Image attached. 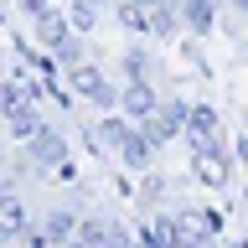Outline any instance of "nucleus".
<instances>
[{"label":"nucleus","instance_id":"1a4fd4ad","mask_svg":"<svg viewBox=\"0 0 248 248\" xmlns=\"http://www.w3.org/2000/svg\"><path fill=\"white\" fill-rule=\"evenodd\" d=\"M124 129H129L124 119H104V124H93V145H104V150H119Z\"/></svg>","mask_w":248,"mask_h":248},{"label":"nucleus","instance_id":"20e7f679","mask_svg":"<svg viewBox=\"0 0 248 248\" xmlns=\"http://www.w3.org/2000/svg\"><path fill=\"white\" fill-rule=\"evenodd\" d=\"M181 119H186V108H181V104H166V108H155V119H150V129H145V135L160 145V140H170L176 129H181Z\"/></svg>","mask_w":248,"mask_h":248},{"label":"nucleus","instance_id":"ddd939ff","mask_svg":"<svg viewBox=\"0 0 248 248\" xmlns=\"http://www.w3.org/2000/svg\"><path fill=\"white\" fill-rule=\"evenodd\" d=\"M52 52H57V62H62V67H78V62H83V42H78V36H62Z\"/></svg>","mask_w":248,"mask_h":248},{"label":"nucleus","instance_id":"39448f33","mask_svg":"<svg viewBox=\"0 0 248 248\" xmlns=\"http://www.w3.org/2000/svg\"><path fill=\"white\" fill-rule=\"evenodd\" d=\"M150 145H155L150 135H135V129H124V140H119V150H114V155H119L124 166H145V160H150Z\"/></svg>","mask_w":248,"mask_h":248},{"label":"nucleus","instance_id":"aec40b11","mask_svg":"<svg viewBox=\"0 0 248 248\" xmlns=\"http://www.w3.org/2000/svg\"><path fill=\"white\" fill-rule=\"evenodd\" d=\"M140 5H155V0H140Z\"/></svg>","mask_w":248,"mask_h":248},{"label":"nucleus","instance_id":"2eb2a0df","mask_svg":"<svg viewBox=\"0 0 248 248\" xmlns=\"http://www.w3.org/2000/svg\"><path fill=\"white\" fill-rule=\"evenodd\" d=\"M0 108H5V114H16V108H26L21 88H11V83H0Z\"/></svg>","mask_w":248,"mask_h":248},{"label":"nucleus","instance_id":"423d86ee","mask_svg":"<svg viewBox=\"0 0 248 248\" xmlns=\"http://www.w3.org/2000/svg\"><path fill=\"white\" fill-rule=\"evenodd\" d=\"M31 21H36V36H42V46H57L62 36H67V21H62L52 5H42V11L31 16Z\"/></svg>","mask_w":248,"mask_h":248},{"label":"nucleus","instance_id":"7ed1b4c3","mask_svg":"<svg viewBox=\"0 0 248 248\" xmlns=\"http://www.w3.org/2000/svg\"><path fill=\"white\" fill-rule=\"evenodd\" d=\"M119 104H124L129 119H150V114H155V93L145 88V83H129V88L119 93Z\"/></svg>","mask_w":248,"mask_h":248},{"label":"nucleus","instance_id":"f3484780","mask_svg":"<svg viewBox=\"0 0 248 248\" xmlns=\"http://www.w3.org/2000/svg\"><path fill=\"white\" fill-rule=\"evenodd\" d=\"M73 26H93V0H78L73 5Z\"/></svg>","mask_w":248,"mask_h":248},{"label":"nucleus","instance_id":"9b49d317","mask_svg":"<svg viewBox=\"0 0 248 248\" xmlns=\"http://www.w3.org/2000/svg\"><path fill=\"white\" fill-rule=\"evenodd\" d=\"M46 238H52V243H67V238H73V212H52L46 217Z\"/></svg>","mask_w":248,"mask_h":248},{"label":"nucleus","instance_id":"f257e3e1","mask_svg":"<svg viewBox=\"0 0 248 248\" xmlns=\"http://www.w3.org/2000/svg\"><path fill=\"white\" fill-rule=\"evenodd\" d=\"M73 88L83 93L88 104H98V108H114V104H119V88H114V83L98 73V67H83V62L73 67Z\"/></svg>","mask_w":248,"mask_h":248},{"label":"nucleus","instance_id":"a211bd4d","mask_svg":"<svg viewBox=\"0 0 248 248\" xmlns=\"http://www.w3.org/2000/svg\"><path fill=\"white\" fill-rule=\"evenodd\" d=\"M207 16H212V11H207L202 0H191V5H186V21H191V26H207Z\"/></svg>","mask_w":248,"mask_h":248},{"label":"nucleus","instance_id":"4468645a","mask_svg":"<svg viewBox=\"0 0 248 248\" xmlns=\"http://www.w3.org/2000/svg\"><path fill=\"white\" fill-rule=\"evenodd\" d=\"M212 114H191V124H186V129H191V140H197V145H207V140H212Z\"/></svg>","mask_w":248,"mask_h":248},{"label":"nucleus","instance_id":"6e6552de","mask_svg":"<svg viewBox=\"0 0 248 248\" xmlns=\"http://www.w3.org/2000/svg\"><path fill=\"white\" fill-rule=\"evenodd\" d=\"M26 232V212L16 197H0V238H21Z\"/></svg>","mask_w":248,"mask_h":248},{"label":"nucleus","instance_id":"9d476101","mask_svg":"<svg viewBox=\"0 0 248 248\" xmlns=\"http://www.w3.org/2000/svg\"><path fill=\"white\" fill-rule=\"evenodd\" d=\"M36 129H42V119H36V108H16V114H11V135L31 140Z\"/></svg>","mask_w":248,"mask_h":248},{"label":"nucleus","instance_id":"6ab92c4d","mask_svg":"<svg viewBox=\"0 0 248 248\" xmlns=\"http://www.w3.org/2000/svg\"><path fill=\"white\" fill-rule=\"evenodd\" d=\"M67 248H88V243H83V238H67Z\"/></svg>","mask_w":248,"mask_h":248},{"label":"nucleus","instance_id":"0eeeda50","mask_svg":"<svg viewBox=\"0 0 248 248\" xmlns=\"http://www.w3.org/2000/svg\"><path fill=\"white\" fill-rule=\"evenodd\" d=\"M176 248H207V222L197 212L176 217Z\"/></svg>","mask_w":248,"mask_h":248},{"label":"nucleus","instance_id":"f8f14e48","mask_svg":"<svg viewBox=\"0 0 248 248\" xmlns=\"http://www.w3.org/2000/svg\"><path fill=\"white\" fill-rule=\"evenodd\" d=\"M78 238H83L88 248H104V238H108V222H104V217H88V222L78 228Z\"/></svg>","mask_w":248,"mask_h":248},{"label":"nucleus","instance_id":"dca6fc26","mask_svg":"<svg viewBox=\"0 0 248 248\" xmlns=\"http://www.w3.org/2000/svg\"><path fill=\"white\" fill-rule=\"evenodd\" d=\"M104 248H135V243H129V232H124L119 222H108V238H104Z\"/></svg>","mask_w":248,"mask_h":248},{"label":"nucleus","instance_id":"f03ea898","mask_svg":"<svg viewBox=\"0 0 248 248\" xmlns=\"http://www.w3.org/2000/svg\"><path fill=\"white\" fill-rule=\"evenodd\" d=\"M62 160H67V145H62V135L42 124V129L31 135V166H42V170H46V166H62Z\"/></svg>","mask_w":248,"mask_h":248}]
</instances>
